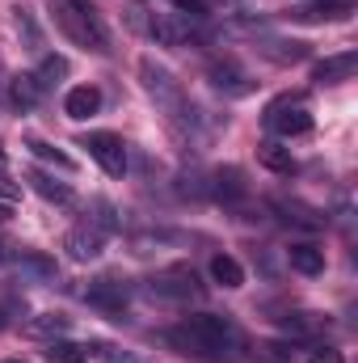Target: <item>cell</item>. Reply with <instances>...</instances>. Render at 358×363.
<instances>
[{"instance_id":"17","label":"cell","mask_w":358,"mask_h":363,"mask_svg":"<svg viewBox=\"0 0 358 363\" xmlns=\"http://www.w3.org/2000/svg\"><path fill=\"white\" fill-rule=\"evenodd\" d=\"M25 148H30V152H34L38 161L55 165V169H64V174H76V161H72V157H68L64 148H55V144H47V140H34V135L25 140Z\"/></svg>"},{"instance_id":"11","label":"cell","mask_w":358,"mask_h":363,"mask_svg":"<svg viewBox=\"0 0 358 363\" xmlns=\"http://www.w3.org/2000/svg\"><path fill=\"white\" fill-rule=\"evenodd\" d=\"M64 250H68V258H76V262H93V258L101 254V233H97V228H72V233L64 237Z\"/></svg>"},{"instance_id":"19","label":"cell","mask_w":358,"mask_h":363,"mask_svg":"<svg viewBox=\"0 0 358 363\" xmlns=\"http://www.w3.org/2000/svg\"><path fill=\"white\" fill-rule=\"evenodd\" d=\"M68 325H72V321H68L64 313H38V317L25 325V334H30V338H55V334H68Z\"/></svg>"},{"instance_id":"29","label":"cell","mask_w":358,"mask_h":363,"mask_svg":"<svg viewBox=\"0 0 358 363\" xmlns=\"http://www.w3.org/2000/svg\"><path fill=\"white\" fill-rule=\"evenodd\" d=\"M4 220H8V203H0V224H4Z\"/></svg>"},{"instance_id":"24","label":"cell","mask_w":358,"mask_h":363,"mask_svg":"<svg viewBox=\"0 0 358 363\" xmlns=\"http://www.w3.org/2000/svg\"><path fill=\"white\" fill-rule=\"evenodd\" d=\"M89 355H97L101 363H139L135 355H127V351H118V347H110V342H93V347H85Z\"/></svg>"},{"instance_id":"8","label":"cell","mask_w":358,"mask_h":363,"mask_svg":"<svg viewBox=\"0 0 358 363\" xmlns=\"http://www.w3.org/2000/svg\"><path fill=\"white\" fill-rule=\"evenodd\" d=\"M211 194H215L219 203H241V199H249L245 169H236V165H228V169H215V174H211Z\"/></svg>"},{"instance_id":"23","label":"cell","mask_w":358,"mask_h":363,"mask_svg":"<svg viewBox=\"0 0 358 363\" xmlns=\"http://www.w3.org/2000/svg\"><path fill=\"white\" fill-rule=\"evenodd\" d=\"M55 77H68V60H64V55H47V60H42V72H38V85L47 89V85H55Z\"/></svg>"},{"instance_id":"18","label":"cell","mask_w":358,"mask_h":363,"mask_svg":"<svg viewBox=\"0 0 358 363\" xmlns=\"http://www.w3.org/2000/svg\"><path fill=\"white\" fill-rule=\"evenodd\" d=\"M274 207H278V211H282L291 224H299V228H312V233H316V228H325V216H316V211H312V207H304V203L274 199Z\"/></svg>"},{"instance_id":"7","label":"cell","mask_w":358,"mask_h":363,"mask_svg":"<svg viewBox=\"0 0 358 363\" xmlns=\"http://www.w3.org/2000/svg\"><path fill=\"white\" fill-rule=\"evenodd\" d=\"M127 283H118V279H97L89 283V291H85V300H89L93 308H101V313H110V317H118L122 321V308H127Z\"/></svg>"},{"instance_id":"20","label":"cell","mask_w":358,"mask_h":363,"mask_svg":"<svg viewBox=\"0 0 358 363\" xmlns=\"http://www.w3.org/2000/svg\"><path fill=\"white\" fill-rule=\"evenodd\" d=\"M38 97H42V85H38V77H13V85H8V101H13V106L30 110Z\"/></svg>"},{"instance_id":"12","label":"cell","mask_w":358,"mask_h":363,"mask_svg":"<svg viewBox=\"0 0 358 363\" xmlns=\"http://www.w3.org/2000/svg\"><path fill=\"white\" fill-rule=\"evenodd\" d=\"M64 110H68V118L85 123V118H93L101 110V93L93 89V85H76V89H68V97H64Z\"/></svg>"},{"instance_id":"31","label":"cell","mask_w":358,"mask_h":363,"mask_svg":"<svg viewBox=\"0 0 358 363\" xmlns=\"http://www.w3.org/2000/svg\"><path fill=\"white\" fill-rule=\"evenodd\" d=\"M0 169H4V148H0Z\"/></svg>"},{"instance_id":"14","label":"cell","mask_w":358,"mask_h":363,"mask_svg":"<svg viewBox=\"0 0 358 363\" xmlns=\"http://www.w3.org/2000/svg\"><path fill=\"white\" fill-rule=\"evenodd\" d=\"M25 182H30L34 194H42L47 203H72V186L55 182L51 174H42V169H25Z\"/></svg>"},{"instance_id":"4","label":"cell","mask_w":358,"mask_h":363,"mask_svg":"<svg viewBox=\"0 0 358 363\" xmlns=\"http://www.w3.org/2000/svg\"><path fill=\"white\" fill-rule=\"evenodd\" d=\"M139 77H144V89L152 93L173 118L178 114H185V93H181V85L173 81V72L169 68H161V64H152V60H139Z\"/></svg>"},{"instance_id":"22","label":"cell","mask_w":358,"mask_h":363,"mask_svg":"<svg viewBox=\"0 0 358 363\" xmlns=\"http://www.w3.org/2000/svg\"><path fill=\"white\" fill-rule=\"evenodd\" d=\"M85 347H76V342H51L47 347V363H85Z\"/></svg>"},{"instance_id":"1","label":"cell","mask_w":358,"mask_h":363,"mask_svg":"<svg viewBox=\"0 0 358 363\" xmlns=\"http://www.w3.org/2000/svg\"><path fill=\"white\" fill-rule=\"evenodd\" d=\"M165 342L178 355H190L198 363H236L245 355L241 330L228 317H219V313H194V317H185L178 325H169Z\"/></svg>"},{"instance_id":"10","label":"cell","mask_w":358,"mask_h":363,"mask_svg":"<svg viewBox=\"0 0 358 363\" xmlns=\"http://www.w3.org/2000/svg\"><path fill=\"white\" fill-rule=\"evenodd\" d=\"M207 77H211V85H215L219 93H232V97H241V93L253 89V81H249L232 60H215V64L207 68Z\"/></svg>"},{"instance_id":"32","label":"cell","mask_w":358,"mask_h":363,"mask_svg":"<svg viewBox=\"0 0 358 363\" xmlns=\"http://www.w3.org/2000/svg\"><path fill=\"white\" fill-rule=\"evenodd\" d=\"M4 363H25V359H4Z\"/></svg>"},{"instance_id":"30","label":"cell","mask_w":358,"mask_h":363,"mask_svg":"<svg viewBox=\"0 0 358 363\" xmlns=\"http://www.w3.org/2000/svg\"><path fill=\"white\" fill-rule=\"evenodd\" d=\"M4 325H8V313H4V308H0V330H4Z\"/></svg>"},{"instance_id":"16","label":"cell","mask_w":358,"mask_h":363,"mask_svg":"<svg viewBox=\"0 0 358 363\" xmlns=\"http://www.w3.org/2000/svg\"><path fill=\"white\" fill-rule=\"evenodd\" d=\"M258 161L266 165L270 174H282V178L295 174V157H291V148H282V144H258Z\"/></svg>"},{"instance_id":"5","label":"cell","mask_w":358,"mask_h":363,"mask_svg":"<svg viewBox=\"0 0 358 363\" xmlns=\"http://www.w3.org/2000/svg\"><path fill=\"white\" fill-rule=\"evenodd\" d=\"M266 127L278 131V135H287V140L308 135V131H312V114H308L304 97H278V101L266 110Z\"/></svg>"},{"instance_id":"21","label":"cell","mask_w":358,"mask_h":363,"mask_svg":"<svg viewBox=\"0 0 358 363\" xmlns=\"http://www.w3.org/2000/svg\"><path fill=\"white\" fill-rule=\"evenodd\" d=\"M13 21H17V34L25 38V51H42V30L34 26V17H30V9H13Z\"/></svg>"},{"instance_id":"13","label":"cell","mask_w":358,"mask_h":363,"mask_svg":"<svg viewBox=\"0 0 358 363\" xmlns=\"http://www.w3.org/2000/svg\"><path fill=\"white\" fill-rule=\"evenodd\" d=\"M287 262H291V271L316 279V274H325V250H316V245H291Z\"/></svg>"},{"instance_id":"28","label":"cell","mask_w":358,"mask_h":363,"mask_svg":"<svg viewBox=\"0 0 358 363\" xmlns=\"http://www.w3.org/2000/svg\"><path fill=\"white\" fill-rule=\"evenodd\" d=\"M13 199H17V186H13V182H4V178H0V203H13Z\"/></svg>"},{"instance_id":"15","label":"cell","mask_w":358,"mask_h":363,"mask_svg":"<svg viewBox=\"0 0 358 363\" xmlns=\"http://www.w3.org/2000/svg\"><path fill=\"white\" fill-rule=\"evenodd\" d=\"M211 279H215L219 287L236 291V287H245V267H241L232 254H215V258H211Z\"/></svg>"},{"instance_id":"9","label":"cell","mask_w":358,"mask_h":363,"mask_svg":"<svg viewBox=\"0 0 358 363\" xmlns=\"http://www.w3.org/2000/svg\"><path fill=\"white\" fill-rule=\"evenodd\" d=\"M358 72V51H342V55H325L316 68H312V77L321 81V85H337V81H350Z\"/></svg>"},{"instance_id":"6","label":"cell","mask_w":358,"mask_h":363,"mask_svg":"<svg viewBox=\"0 0 358 363\" xmlns=\"http://www.w3.org/2000/svg\"><path fill=\"white\" fill-rule=\"evenodd\" d=\"M148 291L161 296V300H194V296H202L198 274L190 271V267H173V271L156 274V279L148 283Z\"/></svg>"},{"instance_id":"27","label":"cell","mask_w":358,"mask_h":363,"mask_svg":"<svg viewBox=\"0 0 358 363\" xmlns=\"http://www.w3.org/2000/svg\"><path fill=\"white\" fill-rule=\"evenodd\" d=\"M308 363H346V359H342L337 347H321V351H312V359Z\"/></svg>"},{"instance_id":"25","label":"cell","mask_w":358,"mask_h":363,"mask_svg":"<svg viewBox=\"0 0 358 363\" xmlns=\"http://www.w3.org/2000/svg\"><path fill=\"white\" fill-rule=\"evenodd\" d=\"M282 325H287V334H316V330H321V321H316L312 313H295V317H287Z\"/></svg>"},{"instance_id":"2","label":"cell","mask_w":358,"mask_h":363,"mask_svg":"<svg viewBox=\"0 0 358 363\" xmlns=\"http://www.w3.org/2000/svg\"><path fill=\"white\" fill-rule=\"evenodd\" d=\"M51 21H55V30L72 47L93 51V55L110 51V30H105L101 13L93 9L89 0H51Z\"/></svg>"},{"instance_id":"33","label":"cell","mask_w":358,"mask_h":363,"mask_svg":"<svg viewBox=\"0 0 358 363\" xmlns=\"http://www.w3.org/2000/svg\"><path fill=\"white\" fill-rule=\"evenodd\" d=\"M0 258H4V254H0Z\"/></svg>"},{"instance_id":"26","label":"cell","mask_w":358,"mask_h":363,"mask_svg":"<svg viewBox=\"0 0 358 363\" xmlns=\"http://www.w3.org/2000/svg\"><path fill=\"white\" fill-rule=\"evenodd\" d=\"M169 4L178 9L181 17H190V21H207V13H211L207 0H169Z\"/></svg>"},{"instance_id":"3","label":"cell","mask_w":358,"mask_h":363,"mask_svg":"<svg viewBox=\"0 0 358 363\" xmlns=\"http://www.w3.org/2000/svg\"><path fill=\"white\" fill-rule=\"evenodd\" d=\"M76 144L89 148V157L110 174V178H122V174H127V144H122L114 131H85Z\"/></svg>"}]
</instances>
